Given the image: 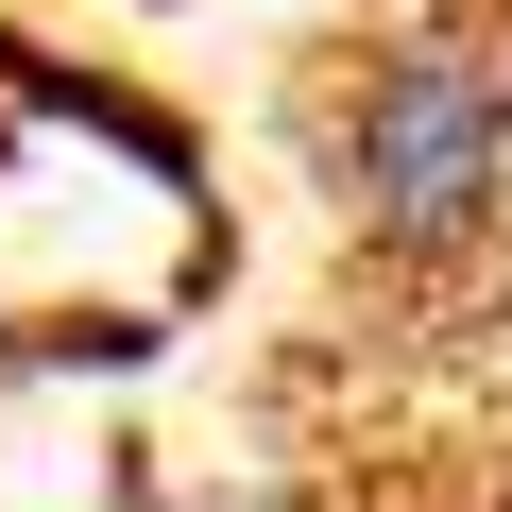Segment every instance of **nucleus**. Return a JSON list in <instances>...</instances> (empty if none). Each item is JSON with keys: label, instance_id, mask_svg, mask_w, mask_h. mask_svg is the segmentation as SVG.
I'll return each mask as SVG.
<instances>
[{"label": "nucleus", "instance_id": "1", "mask_svg": "<svg viewBox=\"0 0 512 512\" xmlns=\"http://www.w3.org/2000/svg\"><path fill=\"white\" fill-rule=\"evenodd\" d=\"M325 188H342V239H359V256L461 274V256L512 222V35H478V18L376 35V69L342 86Z\"/></svg>", "mask_w": 512, "mask_h": 512}]
</instances>
